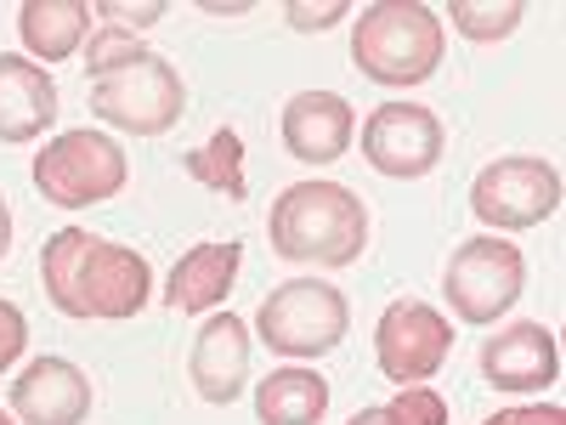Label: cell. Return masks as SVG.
<instances>
[{
  "mask_svg": "<svg viewBox=\"0 0 566 425\" xmlns=\"http://www.w3.org/2000/svg\"><path fill=\"white\" fill-rule=\"evenodd\" d=\"M45 296L69 318H136L154 296V272L136 250L108 245L85 227H63L40 250Z\"/></svg>",
  "mask_w": 566,
  "mask_h": 425,
  "instance_id": "obj_1",
  "label": "cell"
},
{
  "mask_svg": "<svg viewBox=\"0 0 566 425\" xmlns=\"http://www.w3.org/2000/svg\"><path fill=\"white\" fill-rule=\"evenodd\" d=\"M272 256L306 267H352L368 245V210L340 182H295L283 187L266 216Z\"/></svg>",
  "mask_w": 566,
  "mask_h": 425,
  "instance_id": "obj_2",
  "label": "cell"
},
{
  "mask_svg": "<svg viewBox=\"0 0 566 425\" xmlns=\"http://www.w3.org/2000/svg\"><path fill=\"white\" fill-rule=\"evenodd\" d=\"M352 63L380 85H419L442 63V18L419 0H380L363 7L352 29Z\"/></svg>",
  "mask_w": 566,
  "mask_h": 425,
  "instance_id": "obj_3",
  "label": "cell"
},
{
  "mask_svg": "<svg viewBox=\"0 0 566 425\" xmlns=\"http://www.w3.org/2000/svg\"><path fill=\"white\" fill-rule=\"evenodd\" d=\"M346 296L335 290V283H323V278H290V283H277V290L261 301L255 312V329H261V341L283 357H323V352H335L346 341Z\"/></svg>",
  "mask_w": 566,
  "mask_h": 425,
  "instance_id": "obj_4",
  "label": "cell"
},
{
  "mask_svg": "<svg viewBox=\"0 0 566 425\" xmlns=\"http://www.w3.org/2000/svg\"><path fill=\"white\" fill-rule=\"evenodd\" d=\"M34 187L45 205L63 210L103 205L125 187V154L97 131H63L57 142H45V154H34Z\"/></svg>",
  "mask_w": 566,
  "mask_h": 425,
  "instance_id": "obj_5",
  "label": "cell"
},
{
  "mask_svg": "<svg viewBox=\"0 0 566 425\" xmlns=\"http://www.w3.org/2000/svg\"><path fill=\"white\" fill-rule=\"evenodd\" d=\"M91 114L130 136H165L181 120V74L159 52H142L136 63L91 80Z\"/></svg>",
  "mask_w": 566,
  "mask_h": 425,
  "instance_id": "obj_6",
  "label": "cell"
},
{
  "mask_svg": "<svg viewBox=\"0 0 566 425\" xmlns=\"http://www.w3.org/2000/svg\"><path fill=\"white\" fill-rule=\"evenodd\" d=\"M470 210H476L488 227L499 232H522V227H538L544 216L560 210V170L549 159H533V154H510L499 165H488L470 187Z\"/></svg>",
  "mask_w": 566,
  "mask_h": 425,
  "instance_id": "obj_7",
  "label": "cell"
},
{
  "mask_svg": "<svg viewBox=\"0 0 566 425\" xmlns=\"http://www.w3.org/2000/svg\"><path fill=\"white\" fill-rule=\"evenodd\" d=\"M522 283L527 261L504 239H464L448 261V301L464 323H499V312L522 301Z\"/></svg>",
  "mask_w": 566,
  "mask_h": 425,
  "instance_id": "obj_8",
  "label": "cell"
},
{
  "mask_svg": "<svg viewBox=\"0 0 566 425\" xmlns=\"http://www.w3.org/2000/svg\"><path fill=\"white\" fill-rule=\"evenodd\" d=\"M453 352V329L437 307L424 301H391L380 329H374V357H380V374L397 386L431 381V374L448 363Z\"/></svg>",
  "mask_w": 566,
  "mask_h": 425,
  "instance_id": "obj_9",
  "label": "cell"
},
{
  "mask_svg": "<svg viewBox=\"0 0 566 425\" xmlns=\"http://www.w3.org/2000/svg\"><path fill=\"white\" fill-rule=\"evenodd\" d=\"M363 159L380 176H424L442 159V120L419 103H380L363 125Z\"/></svg>",
  "mask_w": 566,
  "mask_h": 425,
  "instance_id": "obj_10",
  "label": "cell"
},
{
  "mask_svg": "<svg viewBox=\"0 0 566 425\" xmlns=\"http://www.w3.org/2000/svg\"><path fill=\"white\" fill-rule=\"evenodd\" d=\"M352 103L340 97V91H301V97H290V108H283V148H290V159L301 165H335L346 148H352Z\"/></svg>",
  "mask_w": 566,
  "mask_h": 425,
  "instance_id": "obj_11",
  "label": "cell"
},
{
  "mask_svg": "<svg viewBox=\"0 0 566 425\" xmlns=\"http://www.w3.org/2000/svg\"><path fill=\"white\" fill-rule=\"evenodd\" d=\"M12 414L23 425H80L91 414V381L69 357H34L12 386Z\"/></svg>",
  "mask_w": 566,
  "mask_h": 425,
  "instance_id": "obj_12",
  "label": "cell"
},
{
  "mask_svg": "<svg viewBox=\"0 0 566 425\" xmlns=\"http://www.w3.org/2000/svg\"><path fill=\"white\" fill-rule=\"evenodd\" d=\"M482 374L499 392H544L560 374V346L544 323H510L482 346Z\"/></svg>",
  "mask_w": 566,
  "mask_h": 425,
  "instance_id": "obj_13",
  "label": "cell"
},
{
  "mask_svg": "<svg viewBox=\"0 0 566 425\" xmlns=\"http://www.w3.org/2000/svg\"><path fill=\"white\" fill-rule=\"evenodd\" d=\"M187 374H193V386L205 403H232L244 392V374H250V329L244 318H210L199 335H193V357H187Z\"/></svg>",
  "mask_w": 566,
  "mask_h": 425,
  "instance_id": "obj_14",
  "label": "cell"
},
{
  "mask_svg": "<svg viewBox=\"0 0 566 425\" xmlns=\"http://www.w3.org/2000/svg\"><path fill=\"white\" fill-rule=\"evenodd\" d=\"M57 120V85L40 63L0 52V142H34Z\"/></svg>",
  "mask_w": 566,
  "mask_h": 425,
  "instance_id": "obj_15",
  "label": "cell"
},
{
  "mask_svg": "<svg viewBox=\"0 0 566 425\" xmlns=\"http://www.w3.org/2000/svg\"><path fill=\"white\" fill-rule=\"evenodd\" d=\"M239 261H244V250L232 245V239L227 245H193V250L176 261V272H170L165 307L170 312H205V307L227 301L232 278H239Z\"/></svg>",
  "mask_w": 566,
  "mask_h": 425,
  "instance_id": "obj_16",
  "label": "cell"
},
{
  "mask_svg": "<svg viewBox=\"0 0 566 425\" xmlns=\"http://www.w3.org/2000/svg\"><path fill=\"white\" fill-rule=\"evenodd\" d=\"M91 29V7L85 0H29L18 12V34L40 63H63L80 52V40Z\"/></svg>",
  "mask_w": 566,
  "mask_h": 425,
  "instance_id": "obj_17",
  "label": "cell"
},
{
  "mask_svg": "<svg viewBox=\"0 0 566 425\" xmlns=\"http://www.w3.org/2000/svg\"><path fill=\"white\" fill-rule=\"evenodd\" d=\"M255 414L261 425H317L328 414V381L312 369H272L255 386Z\"/></svg>",
  "mask_w": 566,
  "mask_h": 425,
  "instance_id": "obj_18",
  "label": "cell"
},
{
  "mask_svg": "<svg viewBox=\"0 0 566 425\" xmlns=\"http://www.w3.org/2000/svg\"><path fill=\"white\" fill-rule=\"evenodd\" d=\"M181 170L193 176L199 187H210V194H227V199H244V142H239V131H216L205 148H193V154H181Z\"/></svg>",
  "mask_w": 566,
  "mask_h": 425,
  "instance_id": "obj_19",
  "label": "cell"
},
{
  "mask_svg": "<svg viewBox=\"0 0 566 425\" xmlns=\"http://www.w3.org/2000/svg\"><path fill=\"white\" fill-rule=\"evenodd\" d=\"M448 18H453V29H459L464 40H504V34H515V23L527 18V7H522V0H504V7H476V0H453Z\"/></svg>",
  "mask_w": 566,
  "mask_h": 425,
  "instance_id": "obj_20",
  "label": "cell"
},
{
  "mask_svg": "<svg viewBox=\"0 0 566 425\" xmlns=\"http://www.w3.org/2000/svg\"><path fill=\"white\" fill-rule=\"evenodd\" d=\"M142 52H148V45H142L136 34H125V29H97L91 34V45H85V74L91 80H103V74H114V69H125V63H136Z\"/></svg>",
  "mask_w": 566,
  "mask_h": 425,
  "instance_id": "obj_21",
  "label": "cell"
},
{
  "mask_svg": "<svg viewBox=\"0 0 566 425\" xmlns=\"http://www.w3.org/2000/svg\"><path fill=\"white\" fill-rule=\"evenodd\" d=\"M391 414H397L402 425H448V403H442L431 386H402L397 403H391Z\"/></svg>",
  "mask_w": 566,
  "mask_h": 425,
  "instance_id": "obj_22",
  "label": "cell"
},
{
  "mask_svg": "<svg viewBox=\"0 0 566 425\" xmlns=\"http://www.w3.org/2000/svg\"><path fill=\"white\" fill-rule=\"evenodd\" d=\"M97 12H103L114 29H125V34H130V29H154V23L165 18V0H148V7H125V0H103Z\"/></svg>",
  "mask_w": 566,
  "mask_h": 425,
  "instance_id": "obj_23",
  "label": "cell"
},
{
  "mask_svg": "<svg viewBox=\"0 0 566 425\" xmlns=\"http://www.w3.org/2000/svg\"><path fill=\"white\" fill-rule=\"evenodd\" d=\"M23 341H29V323H23V312H18L12 301H0V369H12V363H18Z\"/></svg>",
  "mask_w": 566,
  "mask_h": 425,
  "instance_id": "obj_24",
  "label": "cell"
},
{
  "mask_svg": "<svg viewBox=\"0 0 566 425\" xmlns=\"http://www.w3.org/2000/svg\"><path fill=\"white\" fill-rule=\"evenodd\" d=\"M346 18V0H328V7H290V23L301 29V34H317V29H328V23H340Z\"/></svg>",
  "mask_w": 566,
  "mask_h": 425,
  "instance_id": "obj_25",
  "label": "cell"
},
{
  "mask_svg": "<svg viewBox=\"0 0 566 425\" xmlns=\"http://www.w3.org/2000/svg\"><path fill=\"white\" fill-rule=\"evenodd\" d=\"M488 425H566V414L560 408H504Z\"/></svg>",
  "mask_w": 566,
  "mask_h": 425,
  "instance_id": "obj_26",
  "label": "cell"
},
{
  "mask_svg": "<svg viewBox=\"0 0 566 425\" xmlns=\"http://www.w3.org/2000/svg\"><path fill=\"white\" fill-rule=\"evenodd\" d=\"M352 425H402V419H397L391 408H357V414H352Z\"/></svg>",
  "mask_w": 566,
  "mask_h": 425,
  "instance_id": "obj_27",
  "label": "cell"
},
{
  "mask_svg": "<svg viewBox=\"0 0 566 425\" xmlns=\"http://www.w3.org/2000/svg\"><path fill=\"white\" fill-rule=\"evenodd\" d=\"M12 250V210H7V194H0V261Z\"/></svg>",
  "mask_w": 566,
  "mask_h": 425,
  "instance_id": "obj_28",
  "label": "cell"
},
{
  "mask_svg": "<svg viewBox=\"0 0 566 425\" xmlns=\"http://www.w3.org/2000/svg\"><path fill=\"white\" fill-rule=\"evenodd\" d=\"M0 425H12V414H7V408H0Z\"/></svg>",
  "mask_w": 566,
  "mask_h": 425,
  "instance_id": "obj_29",
  "label": "cell"
}]
</instances>
